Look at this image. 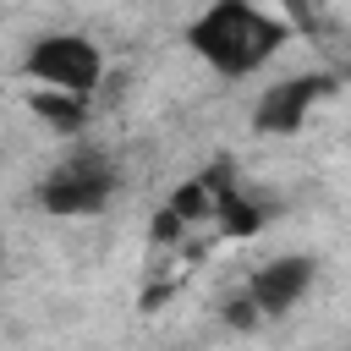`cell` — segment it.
<instances>
[{
    "mask_svg": "<svg viewBox=\"0 0 351 351\" xmlns=\"http://www.w3.org/2000/svg\"><path fill=\"white\" fill-rule=\"evenodd\" d=\"M33 110H38L44 121L66 126V132L82 121V99H77V93H60V88H44V93H33Z\"/></svg>",
    "mask_w": 351,
    "mask_h": 351,
    "instance_id": "cell-6",
    "label": "cell"
},
{
    "mask_svg": "<svg viewBox=\"0 0 351 351\" xmlns=\"http://www.w3.org/2000/svg\"><path fill=\"white\" fill-rule=\"evenodd\" d=\"M335 82L329 77H291V82H280V88H269L263 93V104H258V132H296L302 126V115H307V104L313 99H324Z\"/></svg>",
    "mask_w": 351,
    "mask_h": 351,
    "instance_id": "cell-4",
    "label": "cell"
},
{
    "mask_svg": "<svg viewBox=\"0 0 351 351\" xmlns=\"http://www.w3.org/2000/svg\"><path fill=\"white\" fill-rule=\"evenodd\" d=\"M110 186H115V176H110V165L104 159H71V165H60L49 181H44V208L49 214H99L104 203H110Z\"/></svg>",
    "mask_w": 351,
    "mask_h": 351,
    "instance_id": "cell-3",
    "label": "cell"
},
{
    "mask_svg": "<svg viewBox=\"0 0 351 351\" xmlns=\"http://www.w3.org/2000/svg\"><path fill=\"white\" fill-rule=\"evenodd\" d=\"M313 280V263L307 258H280V263H263L258 280H252V307L258 313H285Z\"/></svg>",
    "mask_w": 351,
    "mask_h": 351,
    "instance_id": "cell-5",
    "label": "cell"
},
{
    "mask_svg": "<svg viewBox=\"0 0 351 351\" xmlns=\"http://www.w3.org/2000/svg\"><path fill=\"white\" fill-rule=\"evenodd\" d=\"M285 27L274 16H258L252 5L241 0H214L192 27H186V44L225 77H241V71H258L274 49H280Z\"/></svg>",
    "mask_w": 351,
    "mask_h": 351,
    "instance_id": "cell-1",
    "label": "cell"
},
{
    "mask_svg": "<svg viewBox=\"0 0 351 351\" xmlns=\"http://www.w3.org/2000/svg\"><path fill=\"white\" fill-rule=\"evenodd\" d=\"M22 66H27L33 82H49V88L77 93V99H88L93 82H99V71H104L99 49H93L88 38H77V33H49V38H38Z\"/></svg>",
    "mask_w": 351,
    "mask_h": 351,
    "instance_id": "cell-2",
    "label": "cell"
}]
</instances>
